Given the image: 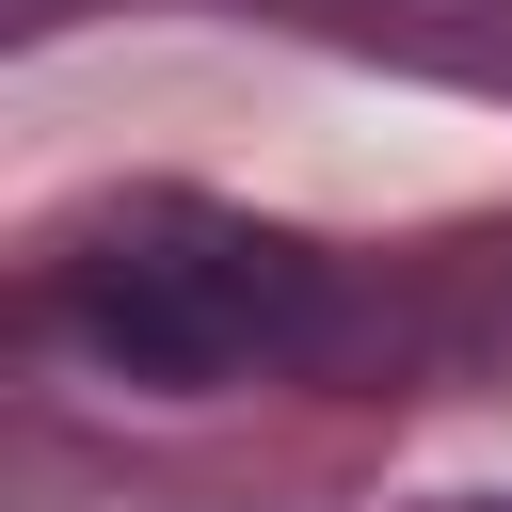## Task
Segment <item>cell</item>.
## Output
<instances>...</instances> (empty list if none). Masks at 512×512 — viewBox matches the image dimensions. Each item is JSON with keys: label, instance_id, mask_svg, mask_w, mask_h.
<instances>
[{"label": "cell", "instance_id": "1", "mask_svg": "<svg viewBox=\"0 0 512 512\" xmlns=\"http://www.w3.org/2000/svg\"><path fill=\"white\" fill-rule=\"evenodd\" d=\"M272 304H288V272H272V240H208V256H160V240H112L96 272H80V320L128 352V368H224V352H256L272 336Z\"/></svg>", "mask_w": 512, "mask_h": 512}]
</instances>
